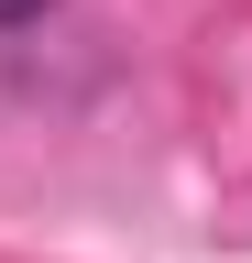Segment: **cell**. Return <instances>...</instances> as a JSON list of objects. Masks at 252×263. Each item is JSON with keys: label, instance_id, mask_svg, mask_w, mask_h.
Masks as SVG:
<instances>
[{"label": "cell", "instance_id": "obj_1", "mask_svg": "<svg viewBox=\"0 0 252 263\" xmlns=\"http://www.w3.org/2000/svg\"><path fill=\"white\" fill-rule=\"evenodd\" d=\"M0 22H44V0H0Z\"/></svg>", "mask_w": 252, "mask_h": 263}]
</instances>
